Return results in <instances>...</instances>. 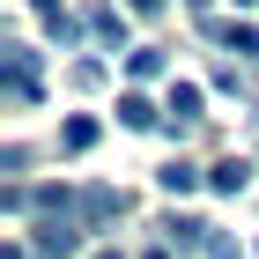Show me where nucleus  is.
<instances>
[{"instance_id":"nucleus-12","label":"nucleus","mask_w":259,"mask_h":259,"mask_svg":"<svg viewBox=\"0 0 259 259\" xmlns=\"http://www.w3.org/2000/svg\"><path fill=\"white\" fill-rule=\"evenodd\" d=\"M215 259H237V252H230V244H215Z\"/></svg>"},{"instance_id":"nucleus-9","label":"nucleus","mask_w":259,"mask_h":259,"mask_svg":"<svg viewBox=\"0 0 259 259\" xmlns=\"http://www.w3.org/2000/svg\"><path fill=\"white\" fill-rule=\"evenodd\" d=\"M134 74H141V81H148V74H163V52H156V45H141V52H134Z\"/></svg>"},{"instance_id":"nucleus-10","label":"nucleus","mask_w":259,"mask_h":259,"mask_svg":"<svg viewBox=\"0 0 259 259\" xmlns=\"http://www.w3.org/2000/svg\"><path fill=\"white\" fill-rule=\"evenodd\" d=\"M215 37H230V45L244 52V60H259V30H215Z\"/></svg>"},{"instance_id":"nucleus-4","label":"nucleus","mask_w":259,"mask_h":259,"mask_svg":"<svg viewBox=\"0 0 259 259\" xmlns=\"http://www.w3.org/2000/svg\"><path fill=\"white\" fill-rule=\"evenodd\" d=\"M119 119L134 126V134H148V126H156V104H148V97L134 89V97H119Z\"/></svg>"},{"instance_id":"nucleus-13","label":"nucleus","mask_w":259,"mask_h":259,"mask_svg":"<svg viewBox=\"0 0 259 259\" xmlns=\"http://www.w3.org/2000/svg\"><path fill=\"white\" fill-rule=\"evenodd\" d=\"M97 259H126V252H97Z\"/></svg>"},{"instance_id":"nucleus-7","label":"nucleus","mask_w":259,"mask_h":259,"mask_svg":"<svg viewBox=\"0 0 259 259\" xmlns=\"http://www.w3.org/2000/svg\"><path fill=\"white\" fill-rule=\"evenodd\" d=\"M156 178H163V193H193L200 170H193V163H170V170H156Z\"/></svg>"},{"instance_id":"nucleus-14","label":"nucleus","mask_w":259,"mask_h":259,"mask_svg":"<svg viewBox=\"0 0 259 259\" xmlns=\"http://www.w3.org/2000/svg\"><path fill=\"white\" fill-rule=\"evenodd\" d=\"M148 259H170V252H148Z\"/></svg>"},{"instance_id":"nucleus-11","label":"nucleus","mask_w":259,"mask_h":259,"mask_svg":"<svg viewBox=\"0 0 259 259\" xmlns=\"http://www.w3.org/2000/svg\"><path fill=\"white\" fill-rule=\"evenodd\" d=\"M134 8H141V15H156V8H163V0H134Z\"/></svg>"},{"instance_id":"nucleus-5","label":"nucleus","mask_w":259,"mask_h":259,"mask_svg":"<svg viewBox=\"0 0 259 259\" xmlns=\"http://www.w3.org/2000/svg\"><path fill=\"white\" fill-rule=\"evenodd\" d=\"M244 178H252V170H244L237 156H230V163H215V170H207V185H215V193H244Z\"/></svg>"},{"instance_id":"nucleus-1","label":"nucleus","mask_w":259,"mask_h":259,"mask_svg":"<svg viewBox=\"0 0 259 259\" xmlns=\"http://www.w3.org/2000/svg\"><path fill=\"white\" fill-rule=\"evenodd\" d=\"M8 104H37V52L8 45Z\"/></svg>"},{"instance_id":"nucleus-3","label":"nucleus","mask_w":259,"mask_h":259,"mask_svg":"<svg viewBox=\"0 0 259 259\" xmlns=\"http://www.w3.org/2000/svg\"><path fill=\"white\" fill-rule=\"evenodd\" d=\"M163 237H170V244H178V252H215V230H207V222H193V215H170V222H163Z\"/></svg>"},{"instance_id":"nucleus-8","label":"nucleus","mask_w":259,"mask_h":259,"mask_svg":"<svg viewBox=\"0 0 259 259\" xmlns=\"http://www.w3.org/2000/svg\"><path fill=\"white\" fill-rule=\"evenodd\" d=\"M60 141H67V148H89V141H97V119H67Z\"/></svg>"},{"instance_id":"nucleus-2","label":"nucleus","mask_w":259,"mask_h":259,"mask_svg":"<svg viewBox=\"0 0 259 259\" xmlns=\"http://www.w3.org/2000/svg\"><path fill=\"white\" fill-rule=\"evenodd\" d=\"M111 215H126V193H119V185H89V193H81V222L104 230Z\"/></svg>"},{"instance_id":"nucleus-6","label":"nucleus","mask_w":259,"mask_h":259,"mask_svg":"<svg viewBox=\"0 0 259 259\" xmlns=\"http://www.w3.org/2000/svg\"><path fill=\"white\" fill-rule=\"evenodd\" d=\"M170 119H178V126L200 119V89H193V81H178V89H170Z\"/></svg>"}]
</instances>
